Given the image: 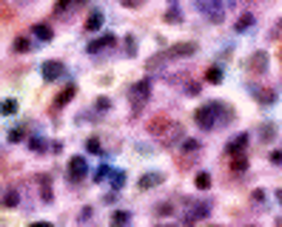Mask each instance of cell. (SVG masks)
I'll use <instances>...</instances> for the list:
<instances>
[{
  "instance_id": "obj_20",
  "label": "cell",
  "mask_w": 282,
  "mask_h": 227,
  "mask_svg": "<svg viewBox=\"0 0 282 227\" xmlns=\"http://www.w3.org/2000/svg\"><path fill=\"white\" fill-rule=\"evenodd\" d=\"M273 131H276L273 125H262V140H265V142H271V140H273Z\"/></svg>"
},
{
  "instance_id": "obj_11",
  "label": "cell",
  "mask_w": 282,
  "mask_h": 227,
  "mask_svg": "<svg viewBox=\"0 0 282 227\" xmlns=\"http://www.w3.org/2000/svg\"><path fill=\"white\" fill-rule=\"evenodd\" d=\"M80 3H83V0H60V3L54 6V12H57V14H66L69 9H74V6H80Z\"/></svg>"
},
{
  "instance_id": "obj_8",
  "label": "cell",
  "mask_w": 282,
  "mask_h": 227,
  "mask_svg": "<svg viewBox=\"0 0 282 227\" xmlns=\"http://www.w3.org/2000/svg\"><path fill=\"white\" fill-rule=\"evenodd\" d=\"M251 71H265V66H268V57H265V52H256L254 57H251Z\"/></svg>"
},
{
  "instance_id": "obj_16",
  "label": "cell",
  "mask_w": 282,
  "mask_h": 227,
  "mask_svg": "<svg viewBox=\"0 0 282 227\" xmlns=\"http://www.w3.org/2000/svg\"><path fill=\"white\" fill-rule=\"evenodd\" d=\"M71 96H74V88H66V91H63V94H60V100H57V108H60V105H66V102H69V100H71Z\"/></svg>"
},
{
  "instance_id": "obj_2",
  "label": "cell",
  "mask_w": 282,
  "mask_h": 227,
  "mask_svg": "<svg viewBox=\"0 0 282 227\" xmlns=\"http://www.w3.org/2000/svg\"><path fill=\"white\" fill-rule=\"evenodd\" d=\"M217 111H222V105H220V102H208V105H203V108L194 114L197 125H200V128H205V131H211L214 125L220 122V120H217Z\"/></svg>"
},
{
  "instance_id": "obj_10",
  "label": "cell",
  "mask_w": 282,
  "mask_h": 227,
  "mask_svg": "<svg viewBox=\"0 0 282 227\" xmlns=\"http://www.w3.org/2000/svg\"><path fill=\"white\" fill-rule=\"evenodd\" d=\"M208 210H211V204H208V202H200V204L188 213V218H203V216H208Z\"/></svg>"
},
{
  "instance_id": "obj_6",
  "label": "cell",
  "mask_w": 282,
  "mask_h": 227,
  "mask_svg": "<svg viewBox=\"0 0 282 227\" xmlns=\"http://www.w3.org/2000/svg\"><path fill=\"white\" fill-rule=\"evenodd\" d=\"M86 170H88V168H86V159H83V156H74L69 162V176H71V179H83Z\"/></svg>"
},
{
  "instance_id": "obj_14",
  "label": "cell",
  "mask_w": 282,
  "mask_h": 227,
  "mask_svg": "<svg viewBox=\"0 0 282 227\" xmlns=\"http://www.w3.org/2000/svg\"><path fill=\"white\" fill-rule=\"evenodd\" d=\"M197 188H200V190H208V188H211V176L208 174H197Z\"/></svg>"
},
{
  "instance_id": "obj_26",
  "label": "cell",
  "mask_w": 282,
  "mask_h": 227,
  "mask_svg": "<svg viewBox=\"0 0 282 227\" xmlns=\"http://www.w3.org/2000/svg\"><path fill=\"white\" fill-rule=\"evenodd\" d=\"M276 199H279V202H282V190H276Z\"/></svg>"
},
{
  "instance_id": "obj_18",
  "label": "cell",
  "mask_w": 282,
  "mask_h": 227,
  "mask_svg": "<svg viewBox=\"0 0 282 227\" xmlns=\"http://www.w3.org/2000/svg\"><path fill=\"white\" fill-rule=\"evenodd\" d=\"M251 23H254V18H251V14H242V18H239V23H237V28H239V32H245Z\"/></svg>"
},
{
  "instance_id": "obj_7",
  "label": "cell",
  "mask_w": 282,
  "mask_h": 227,
  "mask_svg": "<svg viewBox=\"0 0 282 227\" xmlns=\"http://www.w3.org/2000/svg\"><path fill=\"white\" fill-rule=\"evenodd\" d=\"M63 77V66L60 62H46L43 66V80H57Z\"/></svg>"
},
{
  "instance_id": "obj_22",
  "label": "cell",
  "mask_w": 282,
  "mask_h": 227,
  "mask_svg": "<svg viewBox=\"0 0 282 227\" xmlns=\"http://www.w3.org/2000/svg\"><path fill=\"white\" fill-rule=\"evenodd\" d=\"M15 202H18V193L9 190V193H6V208H15Z\"/></svg>"
},
{
  "instance_id": "obj_24",
  "label": "cell",
  "mask_w": 282,
  "mask_h": 227,
  "mask_svg": "<svg viewBox=\"0 0 282 227\" xmlns=\"http://www.w3.org/2000/svg\"><path fill=\"white\" fill-rule=\"evenodd\" d=\"M29 227H52L49 222H35V224H29Z\"/></svg>"
},
{
  "instance_id": "obj_1",
  "label": "cell",
  "mask_w": 282,
  "mask_h": 227,
  "mask_svg": "<svg viewBox=\"0 0 282 227\" xmlns=\"http://www.w3.org/2000/svg\"><path fill=\"white\" fill-rule=\"evenodd\" d=\"M194 52H197L194 43H180V46H174V48H168V52H160L157 57H151L149 68H157L160 62H168V60H174V57H185V54H194Z\"/></svg>"
},
{
  "instance_id": "obj_13",
  "label": "cell",
  "mask_w": 282,
  "mask_h": 227,
  "mask_svg": "<svg viewBox=\"0 0 282 227\" xmlns=\"http://www.w3.org/2000/svg\"><path fill=\"white\" fill-rule=\"evenodd\" d=\"M32 32H35L37 40H52V28H49V26H35Z\"/></svg>"
},
{
  "instance_id": "obj_4",
  "label": "cell",
  "mask_w": 282,
  "mask_h": 227,
  "mask_svg": "<svg viewBox=\"0 0 282 227\" xmlns=\"http://www.w3.org/2000/svg\"><path fill=\"white\" fill-rule=\"evenodd\" d=\"M171 128H174V120H168L166 114H163V116H154V120L149 122V134H154V136H160V140H166Z\"/></svg>"
},
{
  "instance_id": "obj_25",
  "label": "cell",
  "mask_w": 282,
  "mask_h": 227,
  "mask_svg": "<svg viewBox=\"0 0 282 227\" xmlns=\"http://www.w3.org/2000/svg\"><path fill=\"white\" fill-rule=\"evenodd\" d=\"M125 6H140V0H123Z\"/></svg>"
},
{
  "instance_id": "obj_9",
  "label": "cell",
  "mask_w": 282,
  "mask_h": 227,
  "mask_svg": "<svg viewBox=\"0 0 282 227\" xmlns=\"http://www.w3.org/2000/svg\"><path fill=\"white\" fill-rule=\"evenodd\" d=\"M160 182H163V176H160V174H143L140 188L146 190V188H154V184H160Z\"/></svg>"
},
{
  "instance_id": "obj_3",
  "label": "cell",
  "mask_w": 282,
  "mask_h": 227,
  "mask_svg": "<svg viewBox=\"0 0 282 227\" xmlns=\"http://www.w3.org/2000/svg\"><path fill=\"white\" fill-rule=\"evenodd\" d=\"M197 6H200V12H203L208 20H214V23H220V20L225 18V9H222L220 0H197Z\"/></svg>"
},
{
  "instance_id": "obj_21",
  "label": "cell",
  "mask_w": 282,
  "mask_h": 227,
  "mask_svg": "<svg viewBox=\"0 0 282 227\" xmlns=\"http://www.w3.org/2000/svg\"><path fill=\"white\" fill-rule=\"evenodd\" d=\"M208 80H211V82H220V80H222V71L220 68H211V71H208Z\"/></svg>"
},
{
  "instance_id": "obj_19",
  "label": "cell",
  "mask_w": 282,
  "mask_h": 227,
  "mask_svg": "<svg viewBox=\"0 0 282 227\" xmlns=\"http://www.w3.org/2000/svg\"><path fill=\"white\" fill-rule=\"evenodd\" d=\"M15 48H18V52H29L32 46H29V40H26V37H18V40H15Z\"/></svg>"
},
{
  "instance_id": "obj_5",
  "label": "cell",
  "mask_w": 282,
  "mask_h": 227,
  "mask_svg": "<svg viewBox=\"0 0 282 227\" xmlns=\"http://www.w3.org/2000/svg\"><path fill=\"white\" fill-rule=\"evenodd\" d=\"M149 91H151V86L143 80V82H137V86L131 88V105H134V111H140L143 108V102L149 100Z\"/></svg>"
},
{
  "instance_id": "obj_15",
  "label": "cell",
  "mask_w": 282,
  "mask_h": 227,
  "mask_svg": "<svg viewBox=\"0 0 282 227\" xmlns=\"http://www.w3.org/2000/svg\"><path fill=\"white\" fill-rule=\"evenodd\" d=\"M18 111V102H15V100H6V102H0V114H6V116H9V114H15Z\"/></svg>"
},
{
  "instance_id": "obj_27",
  "label": "cell",
  "mask_w": 282,
  "mask_h": 227,
  "mask_svg": "<svg viewBox=\"0 0 282 227\" xmlns=\"http://www.w3.org/2000/svg\"><path fill=\"white\" fill-rule=\"evenodd\" d=\"M279 28H282V20H279Z\"/></svg>"
},
{
  "instance_id": "obj_12",
  "label": "cell",
  "mask_w": 282,
  "mask_h": 227,
  "mask_svg": "<svg viewBox=\"0 0 282 227\" xmlns=\"http://www.w3.org/2000/svg\"><path fill=\"white\" fill-rule=\"evenodd\" d=\"M100 23H103V14H100V12H91V18H88L86 28H88V32H97Z\"/></svg>"
},
{
  "instance_id": "obj_17",
  "label": "cell",
  "mask_w": 282,
  "mask_h": 227,
  "mask_svg": "<svg viewBox=\"0 0 282 227\" xmlns=\"http://www.w3.org/2000/svg\"><path fill=\"white\" fill-rule=\"evenodd\" d=\"M128 222V213H114L111 216V227H120V224H125Z\"/></svg>"
},
{
  "instance_id": "obj_23",
  "label": "cell",
  "mask_w": 282,
  "mask_h": 227,
  "mask_svg": "<svg viewBox=\"0 0 282 227\" xmlns=\"http://www.w3.org/2000/svg\"><path fill=\"white\" fill-rule=\"evenodd\" d=\"M234 170H245V156H234Z\"/></svg>"
}]
</instances>
